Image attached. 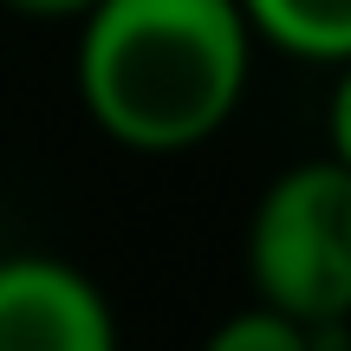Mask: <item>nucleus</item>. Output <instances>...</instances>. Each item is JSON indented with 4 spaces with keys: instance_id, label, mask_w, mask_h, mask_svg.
I'll list each match as a JSON object with an SVG mask.
<instances>
[{
    "instance_id": "obj_1",
    "label": "nucleus",
    "mask_w": 351,
    "mask_h": 351,
    "mask_svg": "<svg viewBox=\"0 0 351 351\" xmlns=\"http://www.w3.org/2000/svg\"><path fill=\"white\" fill-rule=\"evenodd\" d=\"M247 46L234 0H98L78 33V98L124 150H195L247 91Z\"/></svg>"
},
{
    "instance_id": "obj_2",
    "label": "nucleus",
    "mask_w": 351,
    "mask_h": 351,
    "mask_svg": "<svg viewBox=\"0 0 351 351\" xmlns=\"http://www.w3.org/2000/svg\"><path fill=\"white\" fill-rule=\"evenodd\" d=\"M247 274L261 306L300 326L351 313V169L339 156L274 176L247 221Z\"/></svg>"
},
{
    "instance_id": "obj_3",
    "label": "nucleus",
    "mask_w": 351,
    "mask_h": 351,
    "mask_svg": "<svg viewBox=\"0 0 351 351\" xmlns=\"http://www.w3.org/2000/svg\"><path fill=\"white\" fill-rule=\"evenodd\" d=\"M0 351H117V319L98 280L52 254L0 261Z\"/></svg>"
},
{
    "instance_id": "obj_4",
    "label": "nucleus",
    "mask_w": 351,
    "mask_h": 351,
    "mask_svg": "<svg viewBox=\"0 0 351 351\" xmlns=\"http://www.w3.org/2000/svg\"><path fill=\"white\" fill-rule=\"evenodd\" d=\"M254 39L313 65L351 59V0H234Z\"/></svg>"
},
{
    "instance_id": "obj_5",
    "label": "nucleus",
    "mask_w": 351,
    "mask_h": 351,
    "mask_svg": "<svg viewBox=\"0 0 351 351\" xmlns=\"http://www.w3.org/2000/svg\"><path fill=\"white\" fill-rule=\"evenodd\" d=\"M202 351H313V332L274 306H247V313L221 319Z\"/></svg>"
},
{
    "instance_id": "obj_6",
    "label": "nucleus",
    "mask_w": 351,
    "mask_h": 351,
    "mask_svg": "<svg viewBox=\"0 0 351 351\" xmlns=\"http://www.w3.org/2000/svg\"><path fill=\"white\" fill-rule=\"evenodd\" d=\"M13 13H26V20H85L98 0H7Z\"/></svg>"
}]
</instances>
